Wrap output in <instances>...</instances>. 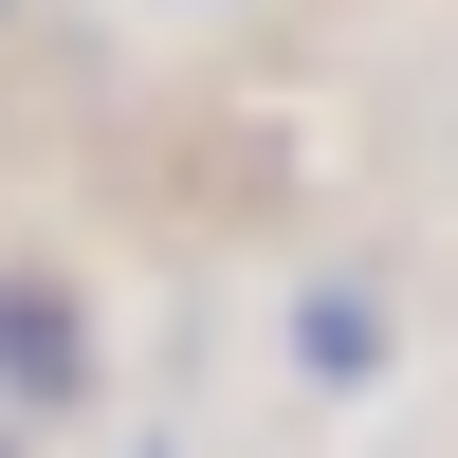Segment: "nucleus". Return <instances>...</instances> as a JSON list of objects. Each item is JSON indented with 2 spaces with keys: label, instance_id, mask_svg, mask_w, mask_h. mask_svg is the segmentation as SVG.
Listing matches in <instances>:
<instances>
[{
  "label": "nucleus",
  "instance_id": "nucleus-2",
  "mask_svg": "<svg viewBox=\"0 0 458 458\" xmlns=\"http://www.w3.org/2000/svg\"><path fill=\"white\" fill-rule=\"evenodd\" d=\"M293 367H312V386H367V367H386V312H367V293H293Z\"/></svg>",
  "mask_w": 458,
  "mask_h": 458
},
{
  "label": "nucleus",
  "instance_id": "nucleus-1",
  "mask_svg": "<svg viewBox=\"0 0 458 458\" xmlns=\"http://www.w3.org/2000/svg\"><path fill=\"white\" fill-rule=\"evenodd\" d=\"M0 386H19V403H73V386H92V330H73L55 293H0Z\"/></svg>",
  "mask_w": 458,
  "mask_h": 458
}]
</instances>
